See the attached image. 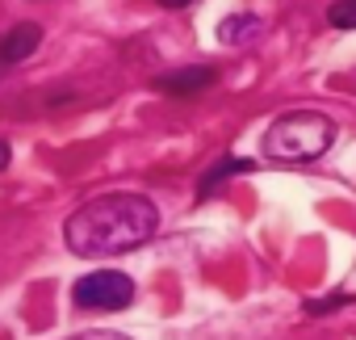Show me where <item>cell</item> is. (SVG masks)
Returning <instances> with one entry per match:
<instances>
[{
    "label": "cell",
    "mask_w": 356,
    "mask_h": 340,
    "mask_svg": "<svg viewBox=\"0 0 356 340\" xmlns=\"http://www.w3.org/2000/svg\"><path fill=\"white\" fill-rule=\"evenodd\" d=\"M159 227V210L147 194H101L92 202H84L67 223H63V240L76 256H122L143 248Z\"/></svg>",
    "instance_id": "cell-1"
},
{
    "label": "cell",
    "mask_w": 356,
    "mask_h": 340,
    "mask_svg": "<svg viewBox=\"0 0 356 340\" xmlns=\"http://www.w3.org/2000/svg\"><path fill=\"white\" fill-rule=\"evenodd\" d=\"M331 143H335V122H331L327 114H314V109L281 114V118L264 130V155L277 160V164H306V160H318Z\"/></svg>",
    "instance_id": "cell-2"
},
{
    "label": "cell",
    "mask_w": 356,
    "mask_h": 340,
    "mask_svg": "<svg viewBox=\"0 0 356 340\" xmlns=\"http://www.w3.org/2000/svg\"><path fill=\"white\" fill-rule=\"evenodd\" d=\"M72 302L80 311H122L134 302V281L118 269H97L72 286Z\"/></svg>",
    "instance_id": "cell-3"
},
{
    "label": "cell",
    "mask_w": 356,
    "mask_h": 340,
    "mask_svg": "<svg viewBox=\"0 0 356 340\" xmlns=\"http://www.w3.org/2000/svg\"><path fill=\"white\" fill-rule=\"evenodd\" d=\"M42 42V26L38 22H17L5 38H0V68H17L26 63Z\"/></svg>",
    "instance_id": "cell-4"
},
{
    "label": "cell",
    "mask_w": 356,
    "mask_h": 340,
    "mask_svg": "<svg viewBox=\"0 0 356 340\" xmlns=\"http://www.w3.org/2000/svg\"><path fill=\"white\" fill-rule=\"evenodd\" d=\"M214 80H218L214 68H176V72L155 76V88L168 97H193V93H206Z\"/></svg>",
    "instance_id": "cell-5"
},
{
    "label": "cell",
    "mask_w": 356,
    "mask_h": 340,
    "mask_svg": "<svg viewBox=\"0 0 356 340\" xmlns=\"http://www.w3.org/2000/svg\"><path fill=\"white\" fill-rule=\"evenodd\" d=\"M235 173H252V160H231V155H227V160H218V164L210 168V173L202 177L197 198L206 202V198H210V194H218V190L227 185V177H235Z\"/></svg>",
    "instance_id": "cell-6"
},
{
    "label": "cell",
    "mask_w": 356,
    "mask_h": 340,
    "mask_svg": "<svg viewBox=\"0 0 356 340\" xmlns=\"http://www.w3.org/2000/svg\"><path fill=\"white\" fill-rule=\"evenodd\" d=\"M260 30H264V22H260L256 13H235V17H227V22L218 26V42L239 47V42H248V38L260 34Z\"/></svg>",
    "instance_id": "cell-7"
},
{
    "label": "cell",
    "mask_w": 356,
    "mask_h": 340,
    "mask_svg": "<svg viewBox=\"0 0 356 340\" xmlns=\"http://www.w3.org/2000/svg\"><path fill=\"white\" fill-rule=\"evenodd\" d=\"M327 22L335 30H356V0H335V5L327 9Z\"/></svg>",
    "instance_id": "cell-8"
},
{
    "label": "cell",
    "mask_w": 356,
    "mask_h": 340,
    "mask_svg": "<svg viewBox=\"0 0 356 340\" xmlns=\"http://www.w3.org/2000/svg\"><path fill=\"white\" fill-rule=\"evenodd\" d=\"M72 340H130L126 332H109V327H97V332H80V336H72Z\"/></svg>",
    "instance_id": "cell-9"
},
{
    "label": "cell",
    "mask_w": 356,
    "mask_h": 340,
    "mask_svg": "<svg viewBox=\"0 0 356 340\" xmlns=\"http://www.w3.org/2000/svg\"><path fill=\"white\" fill-rule=\"evenodd\" d=\"M9 160H13V151H9V143H5V139H0V173L9 168Z\"/></svg>",
    "instance_id": "cell-10"
},
{
    "label": "cell",
    "mask_w": 356,
    "mask_h": 340,
    "mask_svg": "<svg viewBox=\"0 0 356 340\" xmlns=\"http://www.w3.org/2000/svg\"><path fill=\"white\" fill-rule=\"evenodd\" d=\"M163 9H185V5H193V0H159Z\"/></svg>",
    "instance_id": "cell-11"
}]
</instances>
